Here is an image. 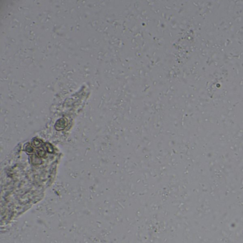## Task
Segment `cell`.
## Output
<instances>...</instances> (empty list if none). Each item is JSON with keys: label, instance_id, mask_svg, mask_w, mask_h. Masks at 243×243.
Instances as JSON below:
<instances>
[{"label": "cell", "instance_id": "1", "mask_svg": "<svg viewBox=\"0 0 243 243\" xmlns=\"http://www.w3.org/2000/svg\"><path fill=\"white\" fill-rule=\"evenodd\" d=\"M65 126H66V122L64 120L61 119V120L57 121V123L56 124V129L57 130H61V129H64Z\"/></svg>", "mask_w": 243, "mask_h": 243}, {"label": "cell", "instance_id": "2", "mask_svg": "<svg viewBox=\"0 0 243 243\" xmlns=\"http://www.w3.org/2000/svg\"><path fill=\"white\" fill-rule=\"evenodd\" d=\"M25 151H26V152H27V153H32V152H33V148H32V145H29V144L26 145V146H25Z\"/></svg>", "mask_w": 243, "mask_h": 243}, {"label": "cell", "instance_id": "3", "mask_svg": "<svg viewBox=\"0 0 243 243\" xmlns=\"http://www.w3.org/2000/svg\"><path fill=\"white\" fill-rule=\"evenodd\" d=\"M45 154H46L45 151H44V150H43V149L39 150V151H37V156H38L39 157H44V156H45Z\"/></svg>", "mask_w": 243, "mask_h": 243}, {"label": "cell", "instance_id": "4", "mask_svg": "<svg viewBox=\"0 0 243 243\" xmlns=\"http://www.w3.org/2000/svg\"><path fill=\"white\" fill-rule=\"evenodd\" d=\"M46 150H47V151L49 152V153H52L53 152V148L50 144H46Z\"/></svg>", "mask_w": 243, "mask_h": 243}, {"label": "cell", "instance_id": "5", "mask_svg": "<svg viewBox=\"0 0 243 243\" xmlns=\"http://www.w3.org/2000/svg\"><path fill=\"white\" fill-rule=\"evenodd\" d=\"M34 145L35 146H38L39 145H40V141H39V140H35V141H34Z\"/></svg>", "mask_w": 243, "mask_h": 243}]
</instances>
